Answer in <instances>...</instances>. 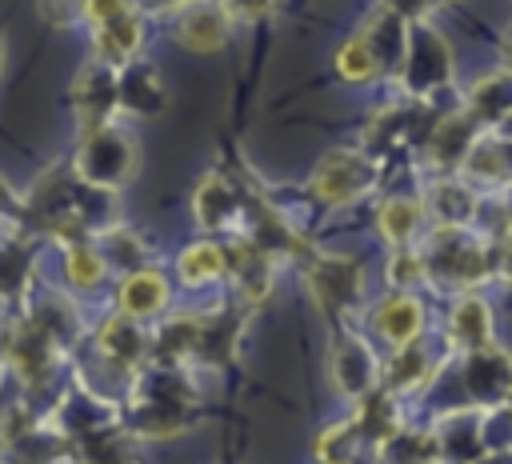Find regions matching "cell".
Here are the masks:
<instances>
[{"label": "cell", "instance_id": "6da1fadb", "mask_svg": "<svg viewBox=\"0 0 512 464\" xmlns=\"http://www.w3.org/2000/svg\"><path fill=\"white\" fill-rule=\"evenodd\" d=\"M72 172L92 188L116 192V188L132 184V176L140 172V140L120 124H100V128L84 132Z\"/></svg>", "mask_w": 512, "mask_h": 464}, {"label": "cell", "instance_id": "7a4b0ae2", "mask_svg": "<svg viewBox=\"0 0 512 464\" xmlns=\"http://www.w3.org/2000/svg\"><path fill=\"white\" fill-rule=\"evenodd\" d=\"M420 260H424V276L444 284V288H468L492 272V252L464 228H440L436 224Z\"/></svg>", "mask_w": 512, "mask_h": 464}, {"label": "cell", "instance_id": "3957f363", "mask_svg": "<svg viewBox=\"0 0 512 464\" xmlns=\"http://www.w3.org/2000/svg\"><path fill=\"white\" fill-rule=\"evenodd\" d=\"M396 80L416 100H428L432 92L452 84V48L428 24V16L424 20H408V44H404V60H400Z\"/></svg>", "mask_w": 512, "mask_h": 464}, {"label": "cell", "instance_id": "277c9868", "mask_svg": "<svg viewBox=\"0 0 512 464\" xmlns=\"http://www.w3.org/2000/svg\"><path fill=\"white\" fill-rule=\"evenodd\" d=\"M376 184V164L368 152L332 148L312 168V196L324 204H352Z\"/></svg>", "mask_w": 512, "mask_h": 464}, {"label": "cell", "instance_id": "5b68a950", "mask_svg": "<svg viewBox=\"0 0 512 464\" xmlns=\"http://www.w3.org/2000/svg\"><path fill=\"white\" fill-rule=\"evenodd\" d=\"M308 292L316 300L320 312L328 316H344L360 292H364V272L352 256H332V252H320L312 264H308Z\"/></svg>", "mask_w": 512, "mask_h": 464}, {"label": "cell", "instance_id": "8992f818", "mask_svg": "<svg viewBox=\"0 0 512 464\" xmlns=\"http://www.w3.org/2000/svg\"><path fill=\"white\" fill-rule=\"evenodd\" d=\"M116 76L120 68L104 64V60H88L72 84V108H76V120L84 132L100 128V124H112V116L120 112V88H116Z\"/></svg>", "mask_w": 512, "mask_h": 464}, {"label": "cell", "instance_id": "52a82bcc", "mask_svg": "<svg viewBox=\"0 0 512 464\" xmlns=\"http://www.w3.org/2000/svg\"><path fill=\"white\" fill-rule=\"evenodd\" d=\"M172 32L188 52H220L232 36V16L220 0H184L172 16Z\"/></svg>", "mask_w": 512, "mask_h": 464}, {"label": "cell", "instance_id": "ba28073f", "mask_svg": "<svg viewBox=\"0 0 512 464\" xmlns=\"http://www.w3.org/2000/svg\"><path fill=\"white\" fill-rule=\"evenodd\" d=\"M460 380H464V392L476 400L472 408H492L496 400L504 404L512 392V360H508V352H500L492 344L476 348V352H468Z\"/></svg>", "mask_w": 512, "mask_h": 464}, {"label": "cell", "instance_id": "9c48e42d", "mask_svg": "<svg viewBox=\"0 0 512 464\" xmlns=\"http://www.w3.org/2000/svg\"><path fill=\"white\" fill-rule=\"evenodd\" d=\"M328 368H332V384L352 400L368 396L376 384V372H380L372 348L360 336H336V344L328 352Z\"/></svg>", "mask_w": 512, "mask_h": 464}, {"label": "cell", "instance_id": "30bf717a", "mask_svg": "<svg viewBox=\"0 0 512 464\" xmlns=\"http://www.w3.org/2000/svg\"><path fill=\"white\" fill-rule=\"evenodd\" d=\"M92 28V60H104L112 68H124L140 56V44H144V24H140V12L128 8L112 20H100V24H88Z\"/></svg>", "mask_w": 512, "mask_h": 464}, {"label": "cell", "instance_id": "8fae6325", "mask_svg": "<svg viewBox=\"0 0 512 464\" xmlns=\"http://www.w3.org/2000/svg\"><path fill=\"white\" fill-rule=\"evenodd\" d=\"M480 132H484V128H480L464 108H460V112H448V116H444L440 124H432V132H428V148H424L428 164L440 168V172H456Z\"/></svg>", "mask_w": 512, "mask_h": 464}, {"label": "cell", "instance_id": "7c38bea8", "mask_svg": "<svg viewBox=\"0 0 512 464\" xmlns=\"http://www.w3.org/2000/svg\"><path fill=\"white\" fill-rule=\"evenodd\" d=\"M116 88H120V112H128V116L152 120V116H160L164 104H168V88H164L160 72H156L152 64H140V60H132V64L120 68Z\"/></svg>", "mask_w": 512, "mask_h": 464}, {"label": "cell", "instance_id": "4fadbf2b", "mask_svg": "<svg viewBox=\"0 0 512 464\" xmlns=\"http://www.w3.org/2000/svg\"><path fill=\"white\" fill-rule=\"evenodd\" d=\"M360 40L372 48V56H376V64H380V76H396V72H400V60H404V44H408V20L380 4V8L364 20Z\"/></svg>", "mask_w": 512, "mask_h": 464}, {"label": "cell", "instance_id": "5bb4252c", "mask_svg": "<svg viewBox=\"0 0 512 464\" xmlns=\"http://www.w3.org/2000/svg\"><path fill=\"white\" fill-rule=\"evenodd\" d=\"M464 112H468L480 128H496V124L512 120V72H508V68L484 72V76L468 88Z\"/></svg>", "mask_w": 512, "mask_h": 464}, {"label": "cell", "instance_id": "9a60e30c", "mask_svg": "<svg viewBox=\"0 0 512 464\" xmlns=\"http://www.w3.org/2000/svg\"><path fill=\"white\" fill-rule=\"evenodd\" d=\"M372 328H376V336L388 340L392 348H404V344H412V340L420 336V328H424V304H420L416 296H408V292H392L388 300L376 304Z\"/></svg>", "mask_w": 512, "mask_h": 464}, {"label": "cell", "instance_id": "2e32d148", "mask_svg": "<svg viewBox=\"0 0 512 464\" xmlns=\"http://www.w3.org/2000/svg\"><path fill=\"white\" fill-rule=\"evenodd\" d=\"M460 172L476 184H512V136L480 132L476 144L468 148Z\"/></svg>", "mask_w": 512, "mask_h": 464}, {"label": "cell", "instance_id": "e0dca14e", "mask_svg": "<svg viewBox=\"0 0 512 464\" xmlns=\"http://www.w3.org/2000/svg\"><path fill=\"white\" fill-rule=\"evenodd\" d=\"M424 212L436 216L440 228H464L476 212V192L464 184V180H436L424 196Z\"/></svg>", "mask_w": 512, "mask_h": 464}, {"label": "cell", "instance_id": "ac0fdd59", "mask_svg": "<svg viewBox=\"0 0 512 464\" xmlns=\"http://www.w3.org/2000/svg\"><path fill=\"white\" fill-rule=\"evenodd\" d=\"M116 304H120V312L132 316V320L152 316V312H160V308L168 304V284H164V276L152 272V268L128 272V276L120 280V288H116Z\"/></svg>", "mask_w": 512, "mask_h": 464}, {"label": "cell", "instance_id": "d6986e66", "mask_svg": "<svg viewBox=\"0 0 512 464\" xmlns=\"http://www.w3.org/2000/svg\"><path fill=\"white\" fill-rule=\"evenodd\" d=\"M448 336L464 348V352H476V348H488L492 344V312L484 300L476 296H460L452 316H448Z\"/></svg>", "mask_w": 512, "mask_h": 464}, {"label": "cell", "instance_id": "ffe728a7", "mask_svg": "<svg viewBox=\"0 0 512 464\" xmlns=\"http://www.w3.org/2000/svg\"><path fill=\"white\" fill-rule=\"evenodd\" d=\"M236 192H232V184L228 180H220V176H204L200 180V188H196V196H192V212H196V220L204 224V228H224V224H232L236 220Z\"/></svg>", "mask_w": 512, "mask_h": 464}, {"label": "cell", "instance_id": "44dd1931", "mask_svg": "<svg viewBox=\"0 0 512 464\" xmlns=\"http://www.w3.org/2000/svg\"><path fill=\"white\" fill-rule=\"evenodd\" d=\"M420 220H424V204L412 200V196H392V200L380 204V236L392 248H408Z\"/></svg>", "mask_w": 512, "mask_h": 464}, {"label": "cell", "instance_id": "7402d4cb", "mask_svg": "<svg viewBox=\"0 0 512 464\" xmlns=\"http://www.w3.org/2000/svg\"><path fill=\"white\" fill-rule=\"evenodd\" d=\"M32 280V244L0 240V300H20Z\"/></svg>", "mask_w": 512, "mask_h": 464}, {"label": "cell", "instance_id": "603a6c76", "mask_svg": "<svg viewBox=\"0 0 512 464\" xmlns=\"http://www.w3.org/2000/svg\"><path fill=\"white\" fill-rule=\"evenodd\" d=\"M176 268H180L184 284H212L216 276H224L228 252H224L220 244H212V240H200V244H188V248L180 252Z\"/></svg>", "mask_w": 512, "mask_h": 464}, {"label": "cell", "instance_id": "cb8c5ba5", "mask_svg": "<svg viewBox=\"0 0 512 464\" xmlns=\"http://www.w3.org/2000/svg\"><path fill=\"white\" fill-rule=\"evenodd\" d=\"M104 272H108V264L96 244L64 240V276L72 288H96V284H104Z\"/></svg>", "mask_w": 512, "mask_h": 464}, {"label": "cell", "instance_id": "d4e9b609", "mask_svg": "<svg viewBox=\"0 0 512 464\" xmlns=\"http://www.w3.org/2000/svg\"><path fill=\"white\" fill-rule=\"evenodd\" d=\"M424 380H432V364L424 356V348L412 340L404 348H396V360L388 364V392H412Z\"/></svg>", "mask_w": 512, "mask_h": 464}, {"label": "cell", "instance_id": "484cf974", "mask_svg": "<svg viewBox=\"0 0 512 464\" xmlns=\"http://www.w3.org/2000/svg\"><path fill=\"white\" fill-rule=\"evenodd\" d=\"M336 72H340V80H348V84H372V80H380V64H376L372 48L360 40V32L348 36V40L336 48Z\"/></svg>", "mask_w": 512, "mask_h": 464}, {"label": "cell", "instance_id": "4316f807", "mask_svg": "<svg viewBox=\"0 0 512 464\" xmlns=\"http://www.w3.org/2000/svg\"><path fill=\"white\" fill-rule=\"evenodd\" d=\"M100 348L112 356V360H120V364H128V360H136L140 352H144V332H140V324L132 320V316H112L104 328H100Z\"/></svg>", "mask_w": 512, "mask_h": 464}, {"label": "cell", "instance_id": "83f0119b", "mask_svg": "<svg viewBox=\"0 0 512 464\" xmlns=\"http://www.w3.org/2000/svg\"><path fill=\"white\" fill-rule=\"evenodd\" d=\"M84 464H132V456L124 452V444H120V440H112V436H100V432H96V440L84 448Z\"/></svg>", "mask_w": 512, "mask_h": 464}, {"label": "cell", "instance_id": "f1b7e54d", "mask_svg": "<svg viewBox=\"0 0 512 464\" xmlns=\"http://www.w3.org/2000/svg\"><path fill=\"white\" fill-rule=\"evenodd\" d=\"M388 272H392V284H400V292H404V284H412V280L424 276V260H420V252H412V248H396Z\"/></svg>", "mask_w": 512, "mask_h": 464}, {"label": "cell", "instance_id": "f546056e", "mask_svg": "<svg viewBox=\"0 0 512 464\" xmlns=\"http://www.w3.org/2000/svg\"><path fill=\"white\" fill-rule=\"evenodd\" d=\"M232 20H264L276 0H220Z\"/></svg>", "mask_w": 512, "mask_h": 464}, {"label": "cell", "instance_id": "4dcf8cb0", "mask_svg": "<svg viewBox=\"0 0 512 464\" xmlns=\"http://www.w3.org/2000/svg\"><path fill=\"white\" fill-rule=\"evenodd\" d=\"M24 216V200H20V192L0 176V220H20Z\"/></svg>", "mask_w": 512, "mask_h": 464}, {"label": "cell", "instance_id": "1f68e13d", "mask_svg": "<svg viewBox=\"0 0 512 464\" xmlns=\"http://www.w3.org/2000/svg\"><path fill=\"white\" fill-rule=\"evenodd\" d=\"M380 4H384V8H392V12H396V16H404V20H424V16H428V8H432L428 0H380Z\"/></svg>", "mask_w": 512, "mask_h": 464}, {"label": "cell", "instance_id": "d6a6232c", "mask_svg": "<svg viewBox=\"0 0 512 464\" xmlns=\"http://www.w3.org/2000/svg\"><path fill=\"white\" fill-rule=\"evenodd\" d=\"M500 64L512 72V28L504 32V40H500Z\"/></svg>", "mask_w": 512, "mask_h": 464}, {"label": "cell", "instance_id": "836d02e7", "mask_svg": "<svg viewBox=\"0 0 512 464\" xmlns=\"http://www.w3.org/2000/svg\"><path fill=\"white\" fill-rule=\"evenodd\" d=\"M472 464H512V452H488V456H476Z\"/></svg>", "mask_w": 512, "mask_h": 464}, {"label": "cell", "instance_id": "e575fe53", "mask_svg": "<svg viewBox=\"0 0 512 464\" xmlns=\"http://www.w3.org/2000/svg\"><path fill=\"white\" fill-rule=\"evenodd\" d=\"M8 348H12V332L0 328V356H8Z\"/></svg>", "mask_w": 512, "mask_h": 464}, {"label": "cell", "instance_id": "d590c367", "mask_svg": "<svg viewBox=\"0 0 512 464\" xmlns=\"http://www.w3.org/2000/svg\"><path fill=\"white\" fill-rule=\"evenodd\" d=\"M504 252L512 256V220H508V232H504Z\"/></svg>", "mask_w": 512, "mask_h": 464}, {"label": "cell", "instance_id": "8d00e7d4", "mask_svg": "<svg viewBox=\"0 0 512 464\" xmlns=\"http://www.w3.org/2000/svg\"><path fill=\"white\" fill-rule=\"evenodd\" d=\"M324 464H356L352 456H332V460H324Z\"/></svg>", "mask_w": 512, "mask_h": 464}, {"label": "cell", "instance_id": "74e56055", "mask_svg": "<svg viewBox=\"0 0 512 464\" xmlns=\"http://www.w3.org/2000/svg\"><path fill=\"white\" fill-rule=\"evenodd\" d=\"M64 4H68V8H72V12L80 16V4H84V0H64Z\"/></svg>", "mask_w": 512, "mask_h": 464}, {"label": "cell", "instance_id": "f35d334b", "mask_svg": "<svg viewBox=\"0 0 512 464\" xmlns=\"http://www.w3.org/2000/svg\"><path fill=\"white\" fill-rule=\"evenodd\" d=\"M428 4H432V8H440V4H452V0H428Z\"/></svg>", "mask_w": 512, "mask_h": 464}, {"label": "cell", "instance_id": "ab89813d", "mask_svg": "<svg viewBox=\"0 0 512 464\" xmlns=\"http://www.w3.org/2000/svg\"><path fill=\"white\" fill-rule=\"evenodd\" d=\"M0 72H4V40H0Z\"/></svg>", "mask_w": 512, "mask_h": 464}, {"label": "cell", "instance_id": "60d3db41", "mask_svg": "<svg viewBox=\"0 0 512 464\" xmlns=\"http://www.w3.org/2000/svg\"><path fill=\"white\" fill-rule=\"evenodd\" d=\"M504 404H508V408H512V392H508V400H504Z\"/></svg>", "mask_w": 512, "mask_h": 464}]
</instances>
